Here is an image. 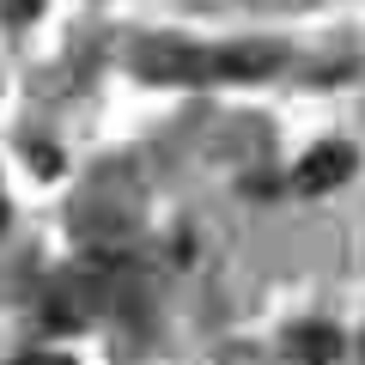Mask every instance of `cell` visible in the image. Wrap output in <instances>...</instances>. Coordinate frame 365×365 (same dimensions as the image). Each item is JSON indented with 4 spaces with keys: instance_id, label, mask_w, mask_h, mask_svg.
Returning <instances> with one entry per match:
<instances>
[{
    "instance_id": "1",
    "label": "cell",
    "mask_w": 365,
    "mask_h": 365,
    "mask_svg": "<svg viewBox=\"0 0 365 365\" xmlns=\"http://www.w3.org/2000/svg\"><path fill=\"white\" fill-rule=\"evenodd\" d=\"M280 67L274 43H146L140 73L146 79H177V86H244V79H268Z\"/></svg>"
},
{
    "instance_id": "3",
    "label": "cell",
    "mask_w": 365,
    "mask_h": 365,
    "mask_svg": "<svg viewBox=\"0 0 365 365\" xmlns=\"http://www.w3.org/2000/svg\"><path fill=\"white\" fill-rule=\"evenodd\" d=\"M292 347H299L311 365H329L341 353V335H335V329H323V323H304V329H292Z\"/></svg>"
},
{
    "instance_id": "2",
    "label": "cell",
    "mask_w": 365,
    "mask_h": 365,
    "mask_svg": "<svg viewBox=\"0 0 365 365\" xmlns=\"http://www.w3.org/2000/svg\"><path fill=\"white\" fill-rule=\"evenodd\" d=\"M347 177H353V146H341V140L317 146V153L299 158V170H292V182H299L304 195H329V189H341Z\"/></svg>"
},
{
    "instance_id": "4",
    "label": "cell",
    "mask_w": 365,
    "mask_h": 365,
    "mask_svg": "<svg viewBox=\"0 0 365 365\" xmlns=\"http://www.w3.org/2000/svg\"><path fill=\"white\" fill-rule=\"evenodd\" d=\"M6 6V19H19V25H31V19L43 13V0H0Z\"/></svg>"
},
{
    "instance_id": "5",
    "label": "cell",
    "mask_w": 365,
    "mask_h": 365,
    "mask_svg": "<svg viewBox=\"0 0 365 365\" xmlns=\"http://www.w3.org/2000/svg\"><path fill=\"white\" fill-rule=\"evenodd\" d=\"M0 232H6V189H0Z\"/></svg>"
}]
</instances>
